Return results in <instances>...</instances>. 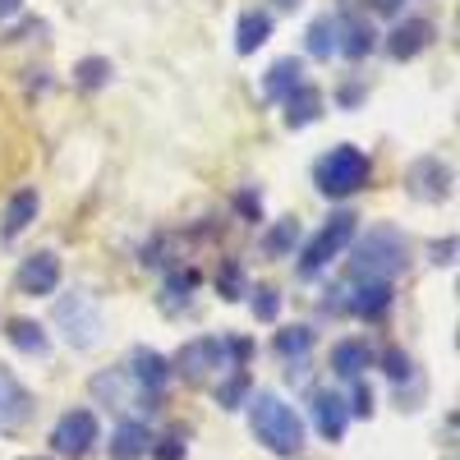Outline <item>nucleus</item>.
<instances>
[{"label": "nucleus", "mask_w": 460, "mask_h": 460, "mask_svg": "<svg viewBox=\"0 0 460 460\" xmlns=\"http://www.w3.org/2000/svg\"><path fill=\"white\" fill-rule=\"evenodd\" d=\"M28 410H32L28 387H23L14 373L0 368V429H19L23 419H28Z\"/></svg>", "instance_id": "11"}, {"label": "nucleus", "mask_w": 460, "mask_h": 460, "mask_svg": "<svg viewBox=\"0 0 460 460\" xmlns=\"http://www.w3.org/2000/svg\"><path fill=\"white\" fill-rule=\"evenodd\" d=\"M314 424L327 442H341L345 438V424H350V405H345L336 392H318L314 396Z\"/></svg>", "instance_id": "13"}, {"label": "nucleus", "mask_w": 460, "mask_h": 460, "mask_svg": "<svg viewBox=\"0 0 460 460\" xmlns=\"http://www.w3.org/2000/svg\"><path fill=\"white\" fill-rule=\"evenodd\" d=\"M281 5H290V0H281Z\"/></svg>", "instance_id": "38"}, {"label": "nucleus", "mask_w": 460, "mask_h": 460, "mask_svg": "<svg viewBox=\"0 0 460 460\" xmlns=\"http://www.w3.org/2000/svg\"><path fill=\"white\" fill-rule=\"evenodd\" d=\"M267 37H272V14H267V10L240 14V23H235V51H240V56H253Z\"/></svg>", "instance_id": "16"}, {"label": "nucleus", "mask_w": 460, "mask_h": 460, "mask_svg": "<svg viewBox=\"0 0 460 460\" xmlns=\"http://www.w3.org/2000/svg\"><path fill=\"white\" fill-rule=\"evenodd\" d=\"M93 442H97V414H93V410H69V414H60V424H56V433H51V447H56L60 456H88Z\"/></svg>", "instance_id": "7"}, {"label": "nucleus", "mask_w": 460, "mask_h": 460, "mask_svg": "<svg viewBox=\"0 0 460 460\" xmlns=\"http://www.w3.org/2000/svg\"><path fill=\"white\" fill-rule=\"evenodd\" d=\"M323 115V93L314 84H299L290 97H286V125L290 129H304V125H314Z\"/></svg>", "instance_id": "15"}, {"label": "nucleus", "mask_w": 460, "mask_h": 460, "mask_svg": "<svg viewBox=\"0 0 460 460\" xmlns=\"http://www.w3.org/2000/svg\"><path fill=\"white\" fill-rule=\"evenodd\" d=\"M272 345H277L281 359H304V355L314 350V332L309 327H286V332H277Z\"/></svg>", "instance_id": "25"}, {"label": "nucleus", "mask_w": 460, "mask_h": 460, "mask_svg": "<svg viewBox=\"0 0 460 460\" xmlns=\"http://www.w3.org/2000/svg\"><path fill=\"white\" fill-rule=\"evenodd\" d=\"M249 373L244 368H235V373H230L226 382H221V387H217V401H221V410H240L244 401H249Z\"/></svg>", "instance_id": "26"}, {"label": "nucleus", "mask_w": 460, "mask_h": 460, "mask_svg": "<svg viewBox=\"0 0 460 460\" xmlns=\"http://www.w3.org/2000/svg\"><path fill=\"white\" fill-rule=\"evenodd\" d=\"M56 323L65 327V341L74 345V350H88V345H97V336H102V309L84 290L56 299Z\"/></svg>", "instance_id": "5"}, {"label": "nucleus", "mask_w": 460, "mask_h": 460, "mask_svg": "<svg viewBox=\"0 0 460 460\" xmlns=\"http://www.w3.org/2000/svg\"><path fill=\"white\" fill-rule=\"evenodd\" d=\"M194 286H199V272H194V267H189V272H171V277H166V304H171V309H175V304H189Z\"/></svg>", "instance_id": "28"}, {"label": "nucleus", "mask_w": 460, "mask_h": 460, "mask_svg": "<svg viewBox=\"0 0 460 460\" xmlns=\"http://www.w3.org/2000/svg\"><path fill=\"white\" fill-rule=\"evenodd\" d=\"M74 84L79 88H102V84H111V60H102V56H88V60H79L74 65Z\"/></svg>", "instance_id": "27"}, {"label": "nucleus", "mask_w": 460, "mask_h": 460, "mask_svg": "<svg viewBox=\"0 0 460 460\" xmlns=\"http://www.w3.org/2000/svg\"><path fill=\"white\" fill-rule=\"evenodd\" d=\"M19 10H23V0H0V23H10Z\"/></svg>", "instance_id": "36"}, {"label": "nucleus", "mask_w": 460, "mask_h": 460, "mask_svg": "<svg viewBox=\"0 0 460 460\" xmlns=\"http://www.w3.org/2000/svg\"><path fill=\"white\" fill-rule=\"evenodd\" d=\"M410 189H414L419 199H429V203L451 199V166H442V157L414 162V166H410Z\"/></svg>", "instance_id": "8"}, {"label": "nucleus", "mask_w": 460, "mask_h": 460, "mask_svg": "<svg viewBox=\"0 0 460 460\" xmlns=\"http://www.w3.org/2000/svg\"><path fill=\"white\" fill-rule=\"evenodd\" d=\"M341 51V14H323L309 23V56L314 60H332Z\"/></svg>", "instance_id": "21"}, {"label": "nucleus", "mask_w": 460, "mask_h": 460, "mask_svg": "<svg viewBox=\"0 0 460 460\" xmlns=\"http://www.w3.org/2000/svg\"><path fill=\"white\" fill-rule=\"evenodd\" d=\"M295 244H299V221H295V217H281V221L262 235V253H267V258H290Z\"/></svg>", "instance_id": "24"}, {"label": "nucleus", "mask_w": 460, "mask_h": 460, "mask_svg": "<svg viewBox=\"0 0 460 460\" xmlns=\"http://www.w3.org/2000/svg\"><path fill=\"white\" fill-rule=\"evenodd\" d=\"M429 42H433V23H429V19H405V23H396V28H392L387 51H392L396 60H414Z\"/></svg>", "instance_id": "12"}, {"label": "nucleus", "mask_w": 460, "mask_h": 460, "mask_svg": "<svg viewBox=\"0 0 460 460\" xmlns=\"http://www.w3.org/2000/svg\"><path fill=\"white\" fill-rule=\"evenodd\" d=\"M364 368H373V350H368V341H336L332 345V373L336 377H350L359 382Z\"/></svg>", "instance_id": "14"}, {"label": "nucleus", "mask_w": 460, "mask_h": 460, "mask_svg": "<svg viewBox=\"0 0 460 460\" xmlns=\"http://www.w3.org/2000/svg\"><path fill=\"white\" fill-rule=\"evenodd\" d=\"M249 429L272 456H299L304 451V424L299 414L277 392H249Z\"/></svg>", "instance_id": "2"}, {"label": "nucleus", "mask_w": 460, "mask_h": 460, "mask_svg": "<svg viewBox=\"0 0 460 460\" xmlns=\"http://www.w3.org/2000/svg\"><path fill=\"white\" fill-rule=\"evenodd\" d=\"M217 290H221V299H240V295H244L240 262H226V267H221V272H217Z\"/></svg>", "instance_id": "30"}, {"label": "nucleus", "mask_w": 460, "mask_h": 460, "mask_svg": "<svg viewBox=\"0 0 460 460\" xmlns=\"http://www.w3.org/2000/svg\"><path fill=\"white\" fill-rule=\"evenodd\" d=\"M32 221H37V189H19V194L10 199V208H5V226H0V235L14 240V235H23Z\"/></svg>", "instance_id": "22"}, {"label": "nucleus", "mask_w": 460, "mask_h": 460, "mask_svg": "<svg viewBox=\"0 0 460 460\" xmlns=\"http://www.w3.org/2000/svg\"><path fill=\"white\" fill-rule=\"evenodd\" d=\"M304 84V60H295V56H286V60H277L272 69H267V79H262V93L267 97H277V102H286L295 88Z\"/></svg>", "instance_id": "17"}, {"label": "nucleus", "mask_w": 460, "mask_h": 460, "mask_svg": "<svg viewBox=\"0 0 460 460\" xmlns=\"http://www.w3.org/2000/svg\"><path fill=\"white\" fill-rule=\"evenodd\" d=\"M355 226H359L355 212H332V221L318 230L309 244H304V253H299V277H318L323 267L355 240Z\"/></svg>", "instance_id": "4"}, {"label": "nucleus", "mask_w": 460, "mask_h": 460, "mask_svg": "<svg viewBox=\"0 0 460 460\" xmlns=\"http://www.w3.org/2000/svg\"><path fill=\"white\" fill-rule=\"evenodd\" d=\"M226 359H230L226 341H217V336H199V341L180 345V355H175L171 368H175L180 377H189V382H203L212 368H226Z\"/></svg>", "instance_id": "6"}, {"label": "nucleus", "mask_w": 460, "mask_h": 460, "mask_svg": "<svg viewBox=\"0 0 460 460\" xmlns=\"http://www.w3.org/2000/svg\"><path fill=\"white\" fill-rule=\"evenodd\" d=\"M451 253H456V240H442V244H433V262H456Z\"/></svg>", "instance_id": "35"}, {"label": "nucleus", "mask_w": 460, "mask_h": 460, "mask_svg": "<svg viewBox=\"0 0 460 460\" xmlns=\"http://www.w3.org/2000/svg\"><path fill=\"white\" fill-rule=\"evenodd\" d=\"M350 414H373V387H368V382H355V405H350Z\"/></svg>", "instance_id": "33"}, {"label": "nucleus", "mask_w": 460, "mask_h": 460, "mask_svg": "<svg viewBox=\"0 0 460 460\" xmlns=\"http://www.w3.org/2000/svg\"><path fill=\"white\" fill-rule=\"evenodd\" d=\"M401 5V0H377V10H396Z\"/></svg>", "instance_id": "37"}, {"label": "nucleus", "mask_w": 460, "mask_h": 460, "mask_svg": "<svg viewBox=\"0 0 460 460\" xmlns=\"http://www.w3.org/2000/svg\"><path fill=\"white\" fill-rule=\"evenodd\" d=\"M129 382H138V392L147 396H157L166 387V377H171V359H162L157 350H147V345H138V350L129 355Z\"/></svg>", "instance_id": "10"}, {"label": "nucleus", "mask_w": 460, "mask_h": 460, "mask_svg": "<svg viewBox=\"0 0 460 460\" xmlns=\"http://www.w3.org/2000/svg\"><path fill=\"white\" fill-rule=\"evenodd\" d=\"M235 208H240V212H244L249 221H258V217H262V199L253 194V189H244V194L235 199Z\"/></svg>", "instance_id": "34"}, {"label": "nucleus", "mask_w": 460, "mask_h": 460, "mask_svg": "<svg viewBox=\"0 0 460 460\" xmlns=\"http://www.w3.org/2000/svg\"><path fill=\"white\" fill-rule=\"evenodd\" d=\"M368 175H373V166H368V157H364L355 143L332 147L327 157L314 166V180H318V189H323L327 199H350V194H359V189L368 184Z\"/></svg>", "instance_id": "3"}, {"label": "nucleus", "mask_w": 460, "mask_h": 460, "mask_svg": "<svg viewBox=\"0 0 460 460\" xmlns=\"http://www.w3.org/2000/svg\"><path fill=\"white\" fill-rule=\"evenodd\" d=\"M410 267V240L401 235L396 226H373L368 235L355 244L350 253V281H396Z\"/></svg>", "instance_id": "1"}, {"label": "nucleus", "mask_w": 460, "mask_h": 460, "mask_svg": "<svg viewBox=\"0 0 460 460\" xmlns=\"http://www.w3.org/2000/svg\"><path fill=\"white\" fill-rule=\"evenodd\" d=\"M147 447H152L147 424L129 419V424H120V429H115V438H111V460H138V456H147Z\"/></svg>", "instance_id": "19"}, {"label": "nucleus", "mask_w": 460, "mask_h": 460, "mask_svg": "<svg viewBox=\"0 0 460 460\" xmlns=\"http://www.w3.org/2000/svg\"><path fill=\"white\" fill-rule=\"evenodd\" d=\"M249 295H253V318H258V323H277L281 295H277L272 286H258V290H249Z\"/></svg>", "instance_id": "29"}, {"label": "nucleus", "mask_w": 460, "mask_h": 460, "mask_svg": "<svg viewBox=\"0 0 460 460\" xmlns=\"http://www.w3.org/2000/svg\"><path fill=\"white\" fill-rule=\"evenodd\" d=\"M60 286V258L56 253H32V258H23V267H19V290L23 295H51Z\"/></svg>", "instance_id": "9"}, {"label": "nucleus", "mask_w": 460, "mask_h": 460, "mask_svg": "<svg viewBox=\"0 0 460 460\" xmlns=\"http://www.w3.org/2000/svg\"><path fill=\"white\" fill-rule=\"evenodd\" d=\"M373 47H377V32H373L364 19H341V51H336V56H345V60H364Z\"/></svg>", "instance_id": "20"}, {"label": "nucleus", "mask_w": 460, "mask_h": 460, "mask_svg": "<svg viewBox=\"0 0 460 460\" xmlns=\"http://www.w3.org/2000/svg\"><path fill=\"white\" fill-rule=\"evenodd\" d=\"M147 451H152V460H184V438L171 433V438H162V442H152Z\"/></svg>", "instance_id": "32"}, {"label": "nucleus", "mask_w": 460, "mask_h": 460, "mask_svg": "<svg viewBox=\"0 0 460 460\" xmlns=\"http://www.w3.org/2000/svg\"><path fill=\"white\" fill-rule=\"evenodd\" d=\"M382 368H387V377H392V382H405V377L414 373V368H410V355L401 350V345H392V350L382 355Z\"/></svg>", "instance_id": "31"}, {"label": "nucleus", "mask_w": 460, "mask_h": 460, "mask_svg": "<svg viewBox=\"0 0 460 460\" xmlns=\"http://www.w3.org/2000/svg\"><path fill=\"white\" fill-rule=\"evenodd\" d=\"M5 336H10V345H14V350H23V355H37V359H42V355L51 350V341H47V332L37 327L32 318H14Z\"/></svg>", "instance_id": "23"}, {"label": "nucleus", "mask_w": 460, "mask_h": 460, "mask_svg": "<svg viewBox=\"0 0 460 460\" xmlns=\"http://www.w3.org/2000/svg\"><path fill=\"white\" fill-rule=\"evenodd\" d=\"M387 304H392V286H387V281H359L355 295L345 299V309L359 314V318H377Z\"/></svg>", "instance_id": "18"}]
</instances>
